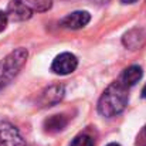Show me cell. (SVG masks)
<instances>
[{"label":"cell","instance_id":"3957f363","mask_svg":"<svg viewBox=\"0 0 146 146\" xmlns=\"http://www.w3.org/2000/svg\"><path fill=\"white\" fill-rule=\"evenodd\" d=\"M78 67V60L74 54L71 52H61L58 54L52 64H51V71L58 75H68L74 72Z\"/></svg>","mask_w":146,"mask_h":146},{"label":"cell","instance_id":"7a4b0ae2","mask_svg":"<svg viewBox=\"0 0 146 146\" xmlns=\"http://www.w3.org/2000/svg\"><path fill=\"white\" fill-rule=\"evenodd\" d=\"M29 57V51L23 47L13 50L0 60V91L4 90L21 71Z\"/></svg>","mask_w":146,"mask_h":146},{"label":"cell","instance_id":"ba28073f","mask_svg":"<svg viewBox=\"0 0 146 146\" xmlns=\"http://www.w3.org/2000/svg\"><path fill=\"white\" fill-rule=\"evenodd\" d=\"M145 38H146V34L142 29H132V30H129L128 33L123 34L122 43H123V46L126 48L136 50L143 44Z\"/></svg>","mask_w":146,"mask_h":146},{"label":"cell","instance_id":"e0dca14e","mask_svg":"<svg viewBox=\"0 0 146 146\" xmlns=\"http://www.w3.org/2000/svg\"><path fill=\"white\" fill-rule=\"evenodd\" d=\"M99 3H105V1H108V0H98Z\"/></svg>","mask_w":146,"mask_h":146},{"label":"cell","instance_id":"4fadbf2b","mask_svg":"<svg viewBox=\"0 0 146 146\" xmlns=\"http://www.w3.org/2000/svg\"><path fill=\"white\" fill-rule=\"evenodd\" d=\"M7 23H9V16H7V13H4V11L0 10V33L6 29Z\"/></svg>","mask_w":146,"mask_h":146},{"label":"cell","instance_id":"5bb4252c","mask_svg":"<svg viewBox=\"0 0 146 146\" xmlns=\"http://www.w3.org/2000/svg\"><path fill=\"white\" fill-rule=\"evenodd\" d=\"M123 4H132V3H135L136 0H121Z\"/></svg>","mask_w":146,"mask_h":146},{"label":"cell","instance_id":"8992f818","mask_svg":"<svg viewBox=\"0 0 146 146\" xmlns=\"http://www.w3.org/2000/svg\"><path fill=\"white\" fill-rule=\"evenodd\" d=\"M65 95V90L62 85H51L48 88H46L41 95L38 98V106L41 108H47V106H52L55 104H58Z\"/></svg>","mask_w":146,"mask_h":146},{"label":"cell","instance_id":"ac0fdd59","mask_svg":"<svg viewBox=\"0 0 146 146\" xmlns=\"http://www.w3.org/2000/svg\"><path fill=\"white\" fill-rule=\"evenodd\" d=\"M143 133H145V135H146V126H145V128H143Z\"/></svg>","mask_w":146,"mask_h":146},{"label":"cell","instance_id":"9a60e30c","mask_svg":"<svg viewBox=\"0 0 146 146\" xmlns=\"http://www.w3.org/2000/svg\"><path fill=\"white\" fill-rule=\"evenodd\" d=\"M142 97L146 98V85L143 87V90H142Z\"/></svg>","mask_w":146,"mask_h":146},{"label":"cell","instance_id":"30bf717a","mask_svg":"<svg viewBox=\"0 0 146 146\" xmlns=\"http://www.w3.org/2000/svg\"><path fill=\"white\" fill-rule=\"evenodd\" d=\"M68 125V118L65 115H51L44 121V131L48 133H58Z\"/></svg>","mask_w":146,"mask_h":146},{"label":"cell","instance_id":"52a82bcc","mask_svg":"<svg viewBox=\"0 0 146 146\" xmlns=\"http://www.w3.org/2000/svg\"><path fill=\"white\" fill-rule=\"evenodd\" d=\"M34 13L30 11L26 6H23L20 1L17 0H11L7 6V16H9V20H13V21H24V20H29L31 19Z\"/></svg>","mask_w":146,"mask_h":146},{"label":"cell","instance_id":"7c38bea8","mask_svg":"<svg viewBox=\"0 0 146 146\" xmlns=\"http://www.w3.org/2000/svg\"><path fill=\"white\" fill-rule=\"evenodd\" d=\"M70 146H94V139H92V136H90L87 133H80L78 136H75L72 139Z\"/></svg>","mask_w":146,"mask_h":146},{"label":"cell","instance_id":"9c48e42d","mask_svg":"<svg viewBox=\"0 0 146 146\" xmlns=\"http://www.w3.org/2000/svg\"><path fill=\"white\" fill-rule=\"evenodd\" d=\"M142 75H143V71H142V68H141L139 65H131V67H128V68L122 72L119 81H121L125 87L129 88V87L136 85V84L141 81Z\"/></svg>","mask_w":146,"mask_h":146},{"label":"cell","instance_id":"5b68a950","mask_svg":"<svg viewBox=\"0 0 146 146\" xmlns=\"http://www.w3.org/2000/svg\"><path fill=\"white\" fill-rule=\"evenodd\" d=\"M91 21V14L88 11L84 10H78V11H72L70 14H67L62 20H61V26L70 30H78L85 27L88 23Z\"/></svg>","mask_w":146,"mask_h":146},{"label":"cell","instance_id":"8fae6325","mask_svg":"<svg viewBox=\"0 0 146 146\" xmlns=\"http://www.w3.org/2000/svg\"><path fill=\"white\" fill-rule=\"evenodd\" d=\"M33 13H44L52 7V0H17Z\"/></svg>","mask_w":146,"mask_h":146},{"label":"cell","instance_id":"277c9868","mask_svg":"<svg viewBox=\"0 0 146 146\" xmlns=\"http://www.w3.org/2000/svg\"><path fill=\"white\" fill-rule=\"evenodd\" d=\"M0 146H27L19 129L10 122H0Z\"/></svg>","mask_w":146,"mask_h":146},{"label":"cell","instance_id":"6da1fadb","mask_svg":"<svg viewBox=\"0 0 146 146\" xmlns=\"http://www.w3.org/2000/svg\"><path fill=\"white\" fill-rule=\"evenodd\" d=\"M128 101V87H125L121 81H115L111 85H108V88L99 98L98 112L105 118H113L125 111Z\"/></svg>","mask_w":146,"mask_h":146},{"label":"cell","instance_id":"2e32d148","mask_svg":"<svg viewBox=\"0 0 146 146\" xmlns=\"http://www.w3.org/2000/svg\"><path fill=\"white\" fill-rule=\"evenodd\" d=\"M106 146H121L119 143H109V145H106Z\"/></svg>","mask_w":146,"mask_h":146}]
</instances>
